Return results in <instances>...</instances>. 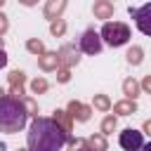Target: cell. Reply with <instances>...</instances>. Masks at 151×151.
I'll list each match as a JSON object with an SVG mask.
<instances>
[{
  "instance_id": "1",
  "label": "cell",
  "mask_w": 151,
  "mask_h": 151,
  "mask_svg": "<svg viewBox=\"0 0 151 151\" xmlns=\"http://www.w3.org/2000/svg\"><path fill=\"white\" fill-rule=\"evenodd\" d=\"M66 142H68V134L52 118L38 116L28 125V134H26L28 151H61Z\"/></svg>"
},
{
  "instance_id": "2",
  "label": "cell",
  "mask_w": 151,
  "mask_h": 151,
  "mask_svg": "<svg viewBox=\"0 0 151 151\" xmlns=\"http://www.w3.org/2000/svg\"><path fill=\"white\" fill-rule=\"evenodd\" d=\"M28 123V113L24 109L21 101L12 99V97H0V132H7V134H14V132H21Z\"/></svg>"
},
{
  "instance_id": "3",
  "label": "cell",
  "mask_w": 151,
  "mask_h": 151,
  "mask_svg": "<svg viewBox=\"0 0 151 151\" xmlns=\"http://www.w3.org/2000/svg\"><path fill=\"white\" fill-rule=\"evenodd\" d=\"M99 38L109 47H123L130 40V26L123 24V21H106L99 31Z\"/></svg>"
},
{
  "instance_id": "4",
  "label": "cell",
  "mask_w": 151,
  "mask_h": 151,
  "mask_svg": "<svg viewBox=\"0 0 151 151\" xmlns=\"http://www.w3.org/2000/svg\"><path fill=\"white\" fill-rule=\"evenodd\" d=\"M101 47H104V42H101V38H99V33H97L94 28H85L83 35H80V40H78V50L94 57V54L101 52Z\"/></svg>"
},
{
  "instance_id": "5",
  "label": "cell",
  "mask_w": 151,
  "mask_h": 151,
  "mask_svg": "<svg viewBox=\"0 0 151 151\" xmlns=\"http://www.w3.org/2000/svg\"><path fill=\"white\" fill-rule=\"evenodd\" d=\"M57 61H59V68H73V66H78V61H80V50H78V45H73V42H66V45H61L59 50H57Z\"/></svg>"
},
{
  "instance_id": "6",
  "label": "cell",
  "mask_w": 151,
  "mask_h": 151,
  "mask_svg": "<svg viewBox=\"0 0 151 151\" xmlns=\"http://www.w3.org/2000/svg\"><path fill=\"white\" fill-rule=\"evenodd\" d=\"M118 144H120L123 151H142V146H144V134H142L139 130H134V127H125V130L120 132V137H118Z\"/></svg>"
},
{
  "instance_id": "7",
  "label": "cell",
  "mask_w": 151,
  "mask_h": 151,
  "mask_svg": "<svg viewBox=\"0 0 151 151\" xmlns=\"http://www.w3.org/2000/svg\"><path fill=\"white\" fill-rule=\"evenodd\" d=\"M127 12H130V17L134 19L137 28H139L144 35H151V2H146V5H142V7H130Z\"/></svg>"
},
{
  "instance_id": "8",
  "label": "cell",
  "mask_w": 151,
  "mask_h": 151,
  "mask_svg": "<svg viewBox=\"0 0 151 151\" xmlns=\"http://www.w3.org/2000/svg\"><path fill=\"white\" fill-rule=\"evenodd\" d=\"M66 113L73 118V123H76V120H78V123H87V120L92 118V106H87V104H83V101H78V99H71L68 106H66Z\"/></svg>"
},
{
  "instance_id": "9",
  "label": "cell",
  "mask_w": 151,
  "mask_h": 151,
  "mask_svg": "<svg viewBox=\"0 0 151 151\" xmlns=\"http://www.w3.org/2000/svg\"><path fill=\"white\" fill-rule=\"evenodd\" d=\"M66 0H47L45 2V7H42V14H45V19H50V24L52 21H57V19H61V12L66 9Z\"/></svg>"
},
{
  "instance_id": "10",
  "label": "cell",
  "mask_w": 151,
  "mask_h": 151,
  "mask_svg": "<svg viewBox=\"0 0 151 151\" xmlns=\"http://www.w3.org/2000/svg\"><path fill=\"white\" fill-rule=\"evenodd\" d=\"M113 12H116V7H113V2H109V0H94V5H92L94 19H101L104 24H106V19L113 17Z\"/></svg>"
},
{
  "instance_id": "11",
  "label": "cell",
  "mask_w": 151,
  "mask_h": 151,
  "mask_svg": "<svg viewBox=\"0 0 151 151\" xmlns=\"http://www.w3.org/2000/svg\"><path fill=\"white\" fill-rule=\"evenodd\" d=\"M38 68L50 73V71H57L59 68V61H57V52H45L38 57Z\"/></svg>"
},
{
  "instance_id": "12",
  "label": "cell",
  "mask_w": 151,
  "mask_h": 151,
  "mask_svg": "<svg viewBox=\"0 0 151 151\" xmlns=\"http://www.w3.org/2000/svg\"><path fill=\"white\" fill-rule=\"evenodd\" d=\"M52 120H54V123H57V125H59V127H61L66 134L73 130V118L66 113V109H57V111L52 113Z\"/></svg>"
},
{
  "instance_id": "13",
  "label": "cell",
  "mask_w": 151,
  "mask_h": 151,
  "mask_svg": "<svg viewBox=\"0 0 151 151\" xmlns=\"http://www.w3.org/2000/svg\"><path fill=\"white\" fill-rule=\"evenodd\" d=\"M111 109H113V116H132V113H137V101L120 99V101H116Z\"/></svg>"
},
{
  "instance_id": "14",
  "label": "cell",
  "mask_w": 151,
  "mask_h": 151,
  "mask_svg": "<svg viewBox=\"0 0 151 151\" xmlns=\"http://www.w3.org/2000/svg\"><path fill=\"white\" fill-rule=\"evenodd\" d=\"M139 92H142L139 80H134V78H125V80H123V94H125V99L134 101V99L139 97Z\"/></svg>"
},
{
  "instance_id": "15",
  "label": "cell",
  "mask_w": 151,
  "mask_h": 151,
  "mask_svg": "<svg viewBox=\"0 0 151 151\" xmlns=\"http://www.w3.org/2000/svg\"><path fill=\"white\" fill-rule=\"evenodd\" d=\"M85 146H87V151H106L109 149V142H106L104 134H90L85 139Z\"/></svg>"
},
{
  "instance_id": "16",
  "label": "cell",
  "mask_w": 151,
  "mask_h": 151,
  "mask_svg": "<svg viewBox=\"0 0 151 151\" xmlns=\"http://www.w3.org/2000/svg\"><path fill=\"white\" fill-rule=\"evenodd\" d=\"M125 61H127L130 66H139V64L144 61V50H142L139 45H132V47L125 52Z\"/></svg>"
},
{
  "instance_id": "17",
  "label": "cell",
  "mask_w": 151,
  "mask_h": 151,
  "mask_svg": "<svg viewBox=\"0 0 151 151\" xmlns=\"http://www.w3.org/2000/svg\"><path fill=\"white\" fill-rule=\"evenodd\" d=\"M92 106H94L97 111L106 113V111H111V106H113V104H111L109 94H101V92H99V94H94V97H92Z\"/></svg>"
},
{
  "instance_id": "18",
  "label": "cell",
  "mask_w": 151,
  "mask_h": 151,
  "mask_svg": "<svg viewBox=\"0 0 151 151\" xmlns=\"http://www.w3.org/2000/svg\"><path fill=\"white\" fill-rule=\"evenodd\" d=\"M26 50H28L31 54H35V57H40V54L47 52V50H45V42H42L40 38H28V40H26Z\"/></svg>"
},
{
  "instance_id": "19",
  "label": "cell",
  "mask_w": 151,
  "mask_h": 151,
  "mask_svg": "<svg viewBox=\"0 0 151 151\" xmlns=\"http://www.w3.org/2000/svg\"><path fill=\"white\" fill-rule=\"evenodd\" d=\"M116 127H118V118H116L113 113H109V116L101 120V132H99V134H104V137H106V134L116 132Z\"/></svg>"
},
{
  "instance_id": "20",
  "label": "cell",
  "mask_w": 151,
  "mask_h": 151,
  "mask_svg": "<svg viewBox=\"0 0 151 151\" xmlns=\"http://www.w3.org/2000/svg\"><path fill=\"white\" fill-rule=\"evenodd\" d=\"M7 80H9V87H24V83H26V73L19 71V68H14V71H9Z\"/></svg>"
},
{
  "instance_id": "21",
  "label": "cell",
  "mask_w": 151,
  "mask_h": 151,
  "mask_svg": "<svg viewBox=\"0 0 151 151\" xmlns=\"http://www.w3.org/2000/svg\"><path fill=\"white\" fill-rule=\"evenodd\" d=\"M47 87H50V83H47L45 78H33V80H31V92H33V94H45Z\"/></svg>"
},
{
  "instance_id": "22",
  "label": "cell",
  "mask_w": 151,
  "mask_h": 151,
  "mask_svg": "<svg viewBox=\"0 0 151 151\" xmlns=\"http://www.w3.org/2000/svg\"><path fill=\"white\" fill-rule=\"evenodd\" d=\"M50 33H52L54 38H61V35L66 33V21H64V19L52 21V24H50Z\"/></svg>"
},
{
  "instance_id": "23",
  "label": "cell",
  "mask_w": 151,
  "mask_h": 151,
  "mask_svg": "<svg viewBox=\"0 0 151 151\" xmlns=\"http://www.w3.org/2000/svg\"><path fill=\"white\" fill-rule=\"evenodd\" d=\"M21 104H24V109H26V113H28V116L38 118V101H35L33 97H24V99H21Z\"/></svg>"
},
{
  "instance_id": "24",
  "label": "cell",
  "mask_w": 151,
  "mask_h": 151,
  "mask_svg": "<svg viewBox=\"0 0 151 151\" xmlns=\"http://www.w3.org/2000/svg\"><path fill=\"white\" fill-rule=\"evenodd\" d=\"M68 151H85L87 146H85V139H80V137H68Z\"/></svg>"
},
{
  "instance_id": "25",
  "label": "cell",
  "mask_w": 151,
  "mask_h": 151,
  "mask_svg": "<svg viewBox=\"0 0 151 151\" xmlns=\"http://www.w3.org/2000/svg\"><path fill=\"white\" fill-rule=\"evenodd\" d=\"M68 80H71V71H68V68H57V83L66 85Z\"/></svg>"
},
{
  "instance_id": "26",
  "label": "cell",
  "mask_w": 151,
  "mask_h": 151,
  "mask_svg": "<svg viewBox=\"0 0 151 151\" xmlns=\"http://www.w3.org/2000/svg\"><path fill=\"white\" fill-rule=\"evenodd\" d=\"M139 87H142V90H144L146 94H151V73L142 78V83H139Z\"/></svg>"
},
{
  "instance_id": "27",
  "label": "cell",
  "mask_w": 151,
  "mask_h": 151,
  "mask_svg": "<svg viewBox=\"0 0 151 151\" xmlns=\"http://www.w3.org/2000/svg\"><path fill=\"white\" fill-rule=\"evenodd\" d=\"M7 28H9V19H7V17H5L2 12H0V38H2L5 33H7Z\"/></svg>"
},
{
  "instance_id": "28",
  "label": "cell",
  "mask_w": 151,
  "mask_h": 151,
  "mask_svg": "<svg viewBox=\"0 0 151 151\" xmlns=\"http://www.w3.org/2000/svg\"><path fill=\"white\" fill-rule=\"evenodd\" d=\"M142 134H149V137H151V118L144 120V125H142Z\"/></svg>"
},
{
  "instance_id": "29",
  "label": "cell",
  "mask_w": 151,
  "mask_h": 151,
  "mask_svg": "<svg viewBox=\"0 0 151 151\" xmlns=\"http://www.w3.org/2000/svg\"><path fill=\"white\" fill-rule=\"evenodd\" d=\"M2 66H7V52L5 50H0V68Z\"/></svg>"
},
{
  "instance_id": "30",
  "label": "cell",
  "mask_w": 151,
  "mask_h": 151,
  "mask_svg": "<svg viewBox=\"0 0 151 151\" xmlns=\"http://www.w3.org/2000/svg\"><path fill=\"white\" fill-rule=\"evenodd\" d=\"M142 151H151V142H149V144H144V146H142Z\"/></svg>"
},
{
  "instance_id": "31",
  "label": "cell",
  "mask_w": 151,
  "mask_h": 151,
  "mask_svg": "<svg viewBox=\"0 0 151 151\" xmlns=\"http://www.w3.org/2000/svg\"><path fill=\"white\" fill-rule=\"evenodd\" d=\"M2 45H5V40H2V38H0V50H2Z\"/></svg>"
},
{
  "instance_id": "32",
  "label": "cell",
  "mask_w": 151,
  "mask_h": 151,
  "mask_svg": "<svg viewBox=\"0 0 151 151\" xmlns=\"http://www.w3.org/2000/svg\"><path fill=\"white\" fill-rule=\"evenodd\" d=\"M2 5H5V0H0V9H2Z\"/></svg>"
},
{
  "instance_id": "33",
  "label": "cell",
  "mask_w": 151,
  "mask_h": 151,
  "mask_svg": "<svg viewBox=\"0 0 151 151\" xmlns=\"http://www.w3.org/2000/svg\"><path fill=\"white\" fill-rule=\"evenodd\" d=\"M0 97H5V92H2V87H0Z\"/></svg>"
},
{
  "instance_id": "34",
  "label": "cell",
  "mask_w": 151,
  "mask_h": 151,
  "mask_svg": "<svg viewBox=\"0 0 151 151\" xmlns=\"http://www.w3.org/2000/svg\"><path fill=\"white\" fill-rule=\"evenodd\" d=\"M17 151H28V149H17Z\"/></svg>"
},
{
  "instance_id": "35",
  "label": "cell",
  "mask_w": 151,
  "mask_h": 151,
  "mask_svg": "<svg viewBox=\"0 0 151 151\" xmlns=\"http://www.w3.org/2000/svg\"><path fill=\"white\" fill-rule=\"evenodd\" d=\"M85 151H87V149H85Z\"/></svg>"
}]
</instances>
